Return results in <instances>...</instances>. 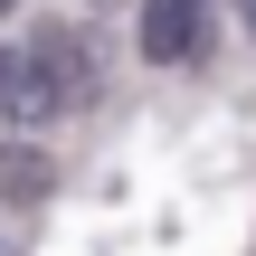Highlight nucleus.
<instances>
[{"instance_id": "obj_2", "label": "nucleus", "mask_w": 256, "mask_h": 256, "mask_svg": "<svg viewBox=\"0 0 256 256\" xmlns=\"http://www.w3.org/2000/svg\"><path fill=\"white\" fill-rule=\"evenodd\" d=\"M209 28V0H142V57L152 66H190Z\"/></svg>"}, {"instance_id": "obj_4", "label": "nucleus", "mask_w": 256, "mask_h": 256, "mask_svg": "<svg viewBox=\"0 0 256 256\" xmlns=\"http://www.w3.org/2000/svg\"><path fill=\"white\" fill-rule=\"evenodd\" d=\"M48 190H57V162H48V152H28V142H0V200H19V209H28V200H48Z\"/></svg>"}, {"instance_id": "obj_7", "label": "nucleus", "mask_w": 256, "mask_h": 256, "mask_svg": "<svg viewBox=\"0 0 256 256\" xmlns=\"http://www.w3.org/2000/svg\"><path fill=\"white\" fill-rule=\"evenodd\" d=\"M10 10H19V0H0V19H10Z\"/></svg>"}, {"instance_id": "obj_6", "label": "nucleus", "mask_w": 256, "mask_h": 256, "mask_svg": "<svg viewBox=\"0 0 256 256\" xmlns=\"http://www.w3.org/2000/svg\"><path fill=\"white\" fill-rule=\"evenodd\" d=\"M95 10H124V0H95Z\"/></svg>"}, {"instance_id": "obj_5", "label": "nucleus", "mask_w": 256, "mask_h": 256, "mask_svg": "<svg viewBox=\"0 0 256 256\" xmlns=\"http://www.w3.org/2000/svg\"><path fill=\"white\" fill-rule=\"evenodd\" d=\"M238 19H247V28H256V0H238Z\"/></svg>"}, {"instance_id": "obj_3", "label": "nucleus", "mask_w": 256, "mask_h": 256, "mask_svg": "<svg viewBox=\"0 0 256 256\" xmlns=\"http://www.w3.org/2000/svg\"><path fill=\"white\" fill-rule=\"evenodd\" d=\"M48 114H57V95H48L38 57H28V48H19V57L0 48V124H48Z\"/></svg>"}, {"instance_id": "obj_1", "label": "nucleus", "mask_w": 256, "mask_h": 256, "mask_svg": "<svg viewBox=\"0 0 256 256\" xmlns=\"http://www.w3.org/2000/svg\"><path fill=\"white\" fill-rule=\"evenodd\" d=\"M28 57H38V76H48V95H57V114H86L95 95H104V48H95V28L76 19H48L38 38H28Z\"/></svg>"}]
</instances>
